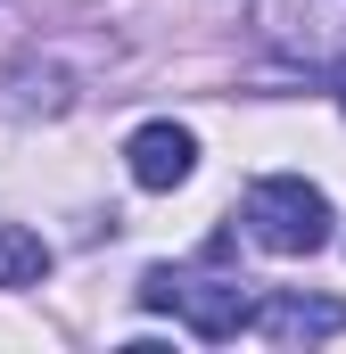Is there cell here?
Wrapping results in <instances>:
<instances>
[{
    "label": "cell",
    "mask_w": 346,
    "mask_h": 354,
    "mask_svg": "<svg viewBox=\"0 0 346 354\" xmlns=\"http://www.w3.org/2000/svg\"><path fill=\"white\" fill-rule=\"evenodd\" d=\"M239 223H248V239L272 248V256H322L338 214H330V198L305 174H264V181H248V198H239Z\"/></svg>",
    "instance_id": "1"
},
{
    "label": "cell",
    "mask_w": 346,
    "mask_h": 354,
    "mask_svg": "<svg viewBox=\"0 0 346 354\" xmlns=\"http://www.w3.org/2000/svg\"><path fill=\"white\" fill-rule=\"evenodd\" d=\"M338 330H346V305L338 297H305V288L256 297V322H248V338H264V346H322Z\"/></svg>",
    "instance_id": "3"
},
{
    "label": "cell",
    "mask_w": 346,
    "mask_h": 354,
    "mask_svg": "<svg viewBox=\"0 0 346 354\" xmlns=\"http://www.w3.org/2000/svg\"><path fill=\"white\" fill-rule=\"evenodd\" d=\"M42 272H50V248H42L33 231L0 223V288H25V280H42Z\"/></svg>",
    "instance_id": "5"
},
{
    "label": "cell",
    "mask_w": 346,
    "mask_h": 354,
    "mask_svg": "<svg viewBox=\"0 0 346 354\" xmlns=\"http://www.w3.org/2000/svg\"><path fill=\"white\" fill-rule=\"evenodd\" d=\"M140 305L149 313H181L190 338L223 346V338H239L256 322V280H190V272L157 264V272H140Z\"/></svg>",
    "instance_id": "2"
},
{
    "label": "cell",
    "mask_w": 346,
    "mask_h": 354,
    "mask_svg": "<svg viewBox=\"0 0 346 354\" xmlns=\"http://www.w3.org/2000/svg\"><path fill=\"white\" fill-rule=\"evenodd\" d=\"M338 107H346V91H338Z\"/></svg>",
    "instance_id": "6"
},
{
    "label": "cell",
    "mask_w": 346,
    "mask_h": 354,
    "mask_svg": "<svg viewBox=\"0 0 346 354\" xmlns=\"http://www.w3.org/2000/svg\"><path fill=\"white\" fill-rule=\"evenodd\" d=\"M124 174L140 181V189H181V181L198 174V132L190 124H140L132 140H124Z\"/></svg>",
    "instance_id": "4"
}]
</instances>
